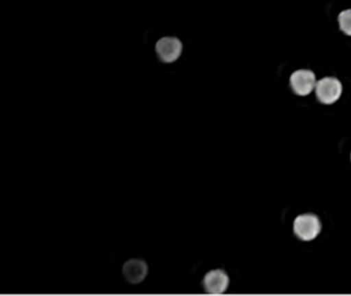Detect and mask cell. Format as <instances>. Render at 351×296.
Segmentation results:
<instances>
[{
  "instance_id": "obj_3",
  "label": "cell",
  "mask_w": 351,
  "mask_h": 296,
  "mask_svg": "<svg viewBox=\"0 0 351 296\" xmlns=\"http://www.w3.org/2000/svg\"><path fill=\"white\" fill-rule=\"evenodd\" d=\"M342 84L336 77H324L316 84L315 92L318 100L324 104H332L342 95Z\"/></svg>"
},
{
  "instance_id": "obj_7",
  "label": "cell",
  "mask_w": 351,
  "mask_h": 296,
  "mask_svg": "<svg viewBox=\"0 0 351 296\" xmlns=\"http://www.w3.org/2000/svg\"><path fill=\"white\" fill-rule=\"evenodd\" d=\"M338 21L341 31L351 36V10H343L340 12Z\"/></svg>"
},
{
  "instance_id": "obj_1",
  "label": "cell",
  "mask_w": 351,
  "mask_h": 296,
  "mask_svg": "<svg viewBox=\"0 0 351 296\" xmlns=\"http://www.w3.org/2000/svg\"><path fill=\"white\" fill-rule=\"evenodd\" d=\"M322 222L312 213L302 214L293 221V232L302 241H312L320 234Z\"/></svg>"
},
{
  "instance_id": "obj_5",
  "label": "cell",
  "mask_w": 351,
  "mask_h": 296,
  "mask_svg": "<svg viewBox=\"0 0 351 296\" xmlns=\"http://www.w3.org/2000/svg\"><path fill=\"white\" fill-rule=\"evenodd\" d=\"M230 279L223 269H217L208 271L203 279L205 292L210 294H221L229 287Z\"/></svg>"
},
{
  "instance_id": "obj_4",
  "label": "cell",
  "mask_w": 351,
  "mask_h": 296,
  "mask_svg": "<svg viewBox=\"0 0 351 296\" xmlns=\"http://www.w3.org/2000/svg\"><path fill=\"white\" fill-rule=\"evenodd\" d=\"M291 88L295 94L306 96L316 86L315 74L308 69H300L293 72L289 78Z\"/></svg>"
},
{
  "instance_id": "obj_2",
  "label": "cell",
  "mask_w": 351,
  "mask_h": 296,
  "mask_svg": "<svg viewBox=\"0 0 351 296\" xmlns=\"http://www.w3.org/2000/svg\"><path fill=\"white\" fill-rule=\"evenodd\" d=\"M156 53L164 63H173L182 53V43L178 37L164 36L156 43Z\"/></svg>"
},
{
  "instance_id": "obj_6",
  "label": "cell",
  "mask_w": 351,
  "mask_h": 296,
  "mask_svg": "<svg viewBox=\"0 0 351 296\" xmlns=\"http://www.w3.org/2000/svg\"><path fill=\"white\" fill-rule=\"evenodd\" d=\"M149 273V267L143 259H130L123 267V275L131 284L143 282Z\"/></svg>"
}]
</instances>
